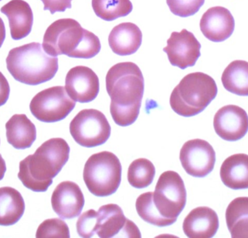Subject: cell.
I'll return each mask as SVG.
<instances>
[{
    "mask_svg": "<svg viewBox=\"0 0 248 238\" xmlns=\"http://www.w3.org/2000/svg\"><path fill=\"white\" fill-rule=\"evenodd\" d=\"M106 89L111 99L110 114L116 124L126 127L135 122L144 91V77L138 66L133 62L113 66L106 76Z\"/></svg>",
    "mask_w": 248,
    "mask_h": 238,
    "instance_id": "1",
    "label": "cell"
},
{
    "mask_svg": "<svg viewBox=\"0 0 248 238\" xmlns=\"http://www.w3.org/2000/svg\"><path fill=\"white\" fill-rule=\"evenodd\" d=\"M70 147L65 140L54 138L44 142L34 154L19 165L18 179L28 189L44 192L69 159Z\"/></svg>",
    "mask_w": 248,
    "mask_h": 238,
    "instance_id": "2",
    "label": "cell"
},
{
    "mask_svg": "<svg viewBox=\"0 0 248 238\" xmlns=\"http://www.w3.org/2000/svg\"><path fill=\"white\" fill-rule=\"evenodd\" d=\"M42 47L52 56L65 55L84 59L93 58L101 50L98 36L81 27L77 20L72 18L53 22L45 32Z\"/></svg>",
    "mask_w": 248,
    "mask_h": 238,
    "instance_id": "3",
    "label": "cell"
},
{
    "mask_svg": "<svg viewBox=\"0 0 248 238\" xmlns=\"http://www.w3.org/2000/svg\"><path fill=\"white\" fill-rule=\"evenodd\" d=\"M6 64L15 80L29 85L49 81L58 70V57L46 53L39 42L13 48L9 52Z\"/></svg>",
    "mask_w": 248,
    "mask_h": 238,
    "instance_id": "4",
    "label": "cell"
},
{
    "mask_svg": "<svg viewBox=\"0 0 248 238\" xmlns=\"http://www.w3.org/2000/svg\"><path fill=\"white\" fill-rule=\"evenodd\" d=\"M217 93V83L211 76L202 72L190 73L172 91L170 107L180 116H195L205 110Z\"/></svg>",
    "mask_w": 248,
    "mask_h": 238,
    "instance_id": "5",
    "label": "cell"
},
{
    "mask_svg": "<svg viewBox=\"0 0 248 238\" xmlns=\"http://www.w3.org/2000/svg\"><path fill=\"white\" fill-rule=\"evenodd\" d=\"M122 167L119 157L110 152L93 154L84 169V181L93 195L108 197L114 194L122 182Z\"/></svg>",
    "mask_w": 248,
    "mask_h": 238,
    "instance_id": "6",
    "label": "cell"
},
{
    "mask_svg": "<svg viewBox=\"0 0 248 238\" xmlns=\"http://www.w3.org/2000/svg\"><path fill=\"white\" fill-rule=\"evenodd\" d=\"M153 201L163 218L176 222L186 203V188L180 175L173 170L162 173L153 192Z\"/></svg>",
    "mask_w": 248,
    "mask_h": 238,
    "instance_id": "7",
    "label": "cell"
},
{
    "mask_svg": "<svg viewBox=\"0 0 248 238\" xmlns=\"http://www.w3.org/2000/svg\"><path fill=\"white\" fill-rule=\"evenodd\" d=\"M70 133L77 144L93 148L110 138L111 127L104 114L97 109H83L70 124Z\"/></svg>",
    "mask_w": 248,
    "mask_h": 238,
    "instance_id": "8",
    "label": "cell"
},
{
    "mask_svg": "<svg viewBox=\"0 0 248 238\" xmlns=\"http://www.w3.org/2000/svg\"><path fill=\"white\" fill-rule=\"evenodd\" d=\"M75 106L65 87L55 86L38 93L31 102L30 110L41 122H56L65 119Z\"/></svg>",
    "mask_w": 248,
    "mask_h": 238,
    "instance_id": "9",
    "label": "cell"
},
{
    "mask_svg": "<svg viewBox=\"0 0 248 238\" xmlns=\"http://www.w3.org/2000/svg\"><path fill=\"white\" fill-rule=\"evenodd\" d=\"M179 159L186 173L194 177H205L214 170L216 153L205 140H189L181 149Z\"/></svg>",
    "mask_w": 248,
    "mask_h": 238,
    "instance_id": "10",
    "label": "cell"
},
{
    "mask_svg": "<svg viewBox=\"0 0 248 238\" xmlns=\"http://www.w3.org/2000/svg\"><path fill=\"white\" fill-rule=\"evenodd\" d=\"M95 233L102 238H141L138 227L125 218L122 208L116 204H108L99 208Z\"/></svg>",
    "mask_w": 248,
    "mask_h": 238,
    "instance_id": "11",
    "label": "cell"
},
{
    "mask_svg": "<svg viewBox=\"0 0 248 238\" xmlns=\"http://www.w3.org/2000/svg\"><path fill=\"white\" fill-rule=\"evenodd\" d=\"M201 45L192 32L182 29L173 32L167 40V46L163 48L170 64L185 69L193 67L201 56Z\"/></svg>",
    "mask_w": 248,
    "mask_h": 238,
    "instance_id": "12",
    "label": "cell"
},
{
    "mask_svg": "<svg viewBox=\"0 0 248 238\" xmlns=\"http://www.w3.org/2000/svg\"><path fill=\"white\" fill-rule=\"evenodd\" d=\"M65 90L68 96L79 103H90L100 91L98 77L92 68L78 66L71 68L65 77Z\"/></svg>",
    "mask_w": 248,
    "mask_h": 238,
    "instance_id": "13",
    "label": "cell"
},
{
    "mask_svg": "<svg viewBox=\"0 0 248 238\" xmlns=\"http://www.w3.org/2000/svg\"><path fill=\"white\" fill-rule=\"evenodd\" d=\"M214 126L217 135L222 139L238 141L248 131L247 112L236 105L223 106L214 116Z\"/></svg>",
    "mask_w": 248,
    "mask_h": 238,
    "instance_id": "14",
    "label": "cell"
},
{
    "mask_svg": "<svg viewBox=\"0 0 248 238\" xmlns=\"http://www.w3.org/2000/svg\"><path fill=\"white\" fill-rule=\"evenodd\" d=\"M84 194L79 186L70 181L59 184L51 198L54 211L63 220L78 217L84 208Z\"/></svg>",
    "mask_w": 248,
    "mask_h": 238,
    "instance_id": "15",
    "label": "cell"
},
{
    "mask_svg": "<svg viewBox=\"0 0 248 238\" xmlns=\"http://www.w3.org/2000/svg\"><path fill=\"white\" fill-rule=\"evenodd\" d=\"M200 27L207 39L214 42H221L232 36L235 21L228 9L217 6L211 7L202 15Z\"/></svg>",
    "mask_w": 248,
    "mask_h": 238,
    "instance_id": "16",
    "label": "cell"
},
{
    "mask_svg": "<svg viewBox=\"0 0 248 238\" xmlns=\"http://www.w3.org/2000/svg\"><path fill=\"white\" fill-rule=\"evenodd\" d=\"M218 227V215L214 210L206 206L192 210L183 222L184 233L190 238L214 237Z\"/></svg>",
    "mask_w": 248,
    "mask_h": 238,
    "instance_id": "17",
    "label": "cell"
},
{
    "mask_svg": "<svg viewBox=\"0 0 248 238\" xmlns=\"http://www.w3.org/2000/svg\"><path fill=\"white\" fill-rule=\"evenodd\" d=\"M0 10L8 18L10 34L14 40L23 39L31 33L33 15L29 3L24 0H11Z\"/></svg>",
    "mask_w": 248,
    "mask_h": 238,
    "instance_id": "18",
    "label": "cell"
},
{
    "mask_svg": "<svg viewBox=\"0 0 248 238\" xmlns=\"http://www.w3.org/2000/svg\"><path fill=\"white\" fill-rule=\"evenodd\" d=\"M142 33L140 28L127 22L115 26L108 36V43L114 53L121 56L132 55L140 48Z\"/></svg>",
    "mask_w": 248,
    "mask_h": 238,
    "instance_id": "19",
    "label": "cell"
},
{
    "mask_svg": "<svg viewBox=\"0 0 248 238\" xmlns=\"http://www.w3.org/2000/svg\"><path fill=\"white\" fill-rule=\"evenodd\" d=\"M220 177L224 185L230 189H248V155L233 154L221 165Z\"/></svg>",
    "mask_w": 248,
    "mask_h": 238,
    "instance_id": "20",
    "label": "cell"
},
{
    "mask_svg": "<svg viewBox=\"0 0 248 238\" xmlns=\"http://www.w3.org/2000/svg\"><path fill=\"white\" fill-rule=\"evenodd\" d=\"M5 128L7 142L17 150L29 148L36 140V127L24 114L13 115Z\"/></svg>",
    "mask_w": 248,
    "mask_h": 238,
    "instance_id": "21",
    "label": "cell"
},
{
    "mask_svg": "<svg viewBox=\"0 0 248 238\" xmlns=\"http://www.w3.org/2000/svg\"><path fill=\"white\" fill-rule=\"evenodd\" d=\"M24 211V200L17 189L10 187L0 188V226L16 224Z\"/></svg>",
    "mask_w": 248,
    "mask_h": 238,
    "instance_id": "22",
    "label": "cell"
},
{
    "mask_svg": "<svg viewBox=\"0 0 248 238\" xmlns=\"http://www.w3.org/2000/svg\"><path fill=\"white\" fill-rule=\"evenodd\" d=\"M226 221L232 237L248 238V197H240L230 203Z\"/></svg>",
    "mask_w": 248,
    "mask_h": 238,
    "instance_id": "23",
    "label": "cell"
},
{
    "mask_svg": "<svg viewBox=\"0 0 248 238\" xmlns=\"http://www.w3.org/2000/svg\"><path fill=\"white\" fill-rule=\"evenodd\" d=\"M224 88L240 96H248V62L237 60L230 63L221 77Z\"/></svg>",
    "mask_w": 248,
    "mask_h": 238,
    "instance_id": "24",
    "label": "cell"
},
{
    "mask_svg": "<svg viewBox=\"0 0 248 238\" xmlns=\"http://www.w3.org/2000/svg\"><path fill=\"white\" fill-rule=\"evenodd\" d=\"M92 6L96 16L106 21L125 17L133 10L130 0H93Z\"/></svg>",
    "mask_w": 248,
    "mask_h": 238,
    "instance_id": "25",
    "label": "cell"
},
{
    "mask_svg": "<svg viewBox=\"0 0 248 238\" xmlns=\"http://www.w3.org/2000/svg\"><path fill=\"white\" fill-rule=\"evenodd\" d=\"M155 175L154 165L145 158L134 160L128 169V183L133 187L143 189L153 183Z\"/></svg>",
    "mask_w": 248,
    "mask_h": 238,
    "instance_id": "26",
    "label": "cell"
},
{
    "mask_svg": "<svg viewBox=\"0 0 248 238\" xmlns=\"http://www.w3.org/2000/svg\"><path fill=\"white\" fill-rule=\"evenodd\" d=\"M136 210L141 220L149 224L159 227H168L173 224V221L163 218L153 204V192L141 194L136 201Z\"/></svg>",
    "mask_w": 248,
    "mask_h": 238,
    "instance_id": "27",
    "label": "cell"
},
{
    "mask_svg": "<svg viewBox=\"0 0 248 238\" xmlns=\"http://www.w3.org/2000/svg\"><path fill=\"white\" fill-rule=\"evenodd\" d=\"M36 237L37 238H68L70 231L68 225L61 219H49L45 220L38 227Z\"/></svg>",
    "mask_w": 248,
    "mask_h": 238,
    "instance_id": "28",
    "label": "cell"
},
{
    "mask_svg": "<svg viewBox=\"0 0 248 238\" xmlns=\"http://www.w3.org/2000/svg\"><path fill=\"white\" fill-rule=\"evenodd\" d=\"M166 2L173 14L186 17L198 13L205 0H166Z\"/></svg>",
    "mask_w": 248,
    "mask_h": 238,
    "instance_id": "29",
    "label": "cell"
},
{
    "mask_svg": "<svg viewBox=\"0 0 248 238\" xmlns=\"http://www.w3.org/2000/svg\"><path fill=\"white\" fill-rule=\"evenodd\" d=\"M97 212L91 209L81 214L77 223V232L80 237L92 238L95 234Z\"/></svg>",
    "mask_w": 248,
    "mask_h": 238,
    "instance_id": "30",
    "label": "cell"
},
{
    "mask_svg": "<svg viewBox=\"0 0 248 238\" xmlns=\"http://www.w3.org/2000/svg\"><path fill=\"white\" fill-rule=\"evenodd\" d=\"M44 4V10H49L52 14L57 12H64L71 8L72 0H41Z\"/></svg>",
    "mask_w": 248,
    "mask_h": 238,
    "instance_id": "31",
    "label": "cell"
},
{
    "mask_svg": "<svg viewBox=\"0 0 248 238\" xmlns=\"http://www.w3.org/2000/svg\"><path fill=\"white\" fill-rule=\"evenodd\" d=\"M10 88L8 81L0 71V106L5 104L10 96Z\"/></svg>",
    "mask_w": 248,
    "mask_h": 238,
    "instance_id": "32",
    "label": "cell"
},
{
    "mask_svg": "<svg viewBox=\"0 0 248 238\" xmlns=\"http://www.w3.org/2000/svg\"><path fill=\"white\" fill-rule=\"evenodd\" d=\"M6 36V29L4 26V21L0 17V48L2 45Z\"/></svg>",
    "mask_w": 248,
    "mask_h": 238,
    "instance_id": "33",
    "label": "cell"
},
{
    "mask_svg": "<svg viewBox=\"0 0 248 238\" xmlns=\"http://www.w3.org/2000/svg\"><path fill=\"white\" fill-rule=\"evenodd\" d=\"M6 170H7V167H6L5 161L0 154V181L4 178Z\"/></svg>",
    "mask_w": 248,
    "mask_h": 238,
    "instance_id": "34",
    "label": "cell"
},
{
    "mask_svg": "<svg viewBox=\"0 0 248 238\" xmlns=\"http://www.w3.org/2000/svg\"><path fill=\"white\" fill-rule=\"evenodd\" d=\"M1 1V0H0V1Z\"/></svg>",
    "mask_w": 248,
    "mask_h": 238,
    "instance_id": "35",
    "label": "cell"
}]
</instances>
